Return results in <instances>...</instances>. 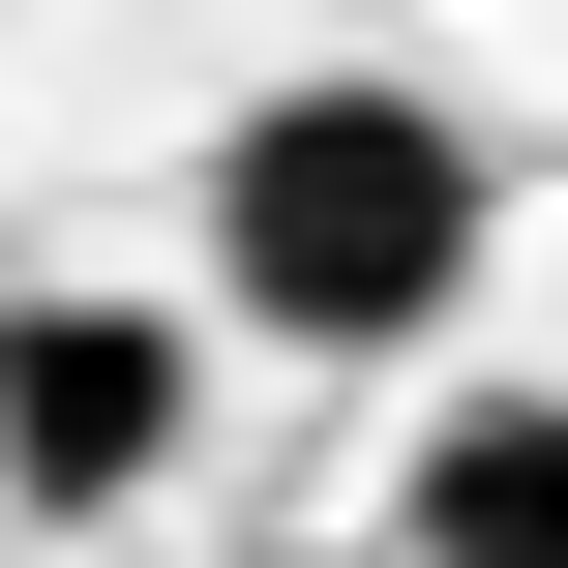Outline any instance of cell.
I'll list each match as a JSON object with an SVG mask.
<instances>
[{
    "label": "cell",
    "mask_w": 568,
    "mask_h": 568,
    "mask_svg": "<svg viewBox=\"0 0 568 568\" xmlns=\"http://www.w3.org/2000/svg\"><path fill=\"white\" fill-rule=\"evenodd\" d=\"M180 210H210V329H270V359H419V329L509 270V150H479L449 90H389V60L240 90Z\"/></svg>",
    "instance_id": "cell-1"
},
{
    "label": "cell",
    "mask_w": 568,
    "mask_h": 568,
    "mask_svg": "<svg viewBox=\"0 0 568 568\" xmlns=\"http://www.w3.org/2000/svg\"><path fill=\"white\" fill-rule=\"evenodd\" d=\"M180 419H210V300H90V270L0 300V509L30 539H120L180 479Z\"/></svg>",
    "instance_id": "cell-2"
},
{
    "label": "cell",
    "mask_w": 568,
    "mask_h": 568,
    "mask_svg": "<svg viewBox=\"0 0 568 568\" xmlns=\"http://www.w3.org/2000/svg\"><path fill=\"white\" fill-rule=\"evenodd\" d=\"M389 568H568V389H449V419H419Z\"/></svg>",
    "instance_id": "cell-3"
}]
</instances>
